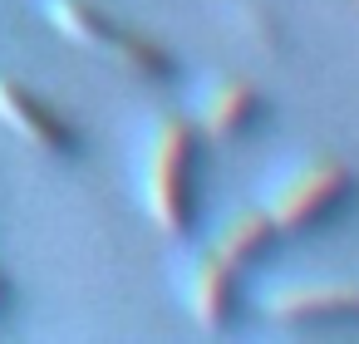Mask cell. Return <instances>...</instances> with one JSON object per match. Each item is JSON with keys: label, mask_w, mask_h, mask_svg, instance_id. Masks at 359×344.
Wrapping results in <instances>:
<instances>
[{"label": "cell", "mask_w": 359, "mask_h": 344, "mask_svg": "<svg viewBox=\"0 0 359 344\" xmlns=\"http://www.w3.org/2000/svg\"><path fill=\"white\" fill-rule=\"evenodd\" d=\"M236 25H241V40H251L256 50H266V55H276L285 40H280V20L266 11V6H241L236 11Z\"/></svg>", "instance_id": "9c48e42d"}, {"label": "cell", "mask_w": 359, "mask_h": 344, "mask_svg": "<svg viewBox=\"0 0 359 344\" xmlns=\"http://www.w3.org/2000/svg\"><path fill=\"white\" fill-rule=\"evenodd\" d=\"M6 295H11V285H6V275H0V310H6Z\"/></svg>", "instance_id": "30bf717a"}, {"label": "cell", "mask_w": 359, "mask_h": 344, "mask_svg": "<svg viewBox=\"0 0 359 344\" xmlns=\"http://www.w3.org/2000/svg\"><path fill=\"white\" fill-rule=\"evenodd\" d=\"M0 123H6L15 138H25L30 148L50 153V158H74L79 153V133L25 84L15 79H0Z\"/></svg>", "instance_id": "277c9868"}, {"label": "cell", "mask_w": 359, "mask_h": 344, "mask_svg": "<svg viewBox=\"0 0 359 344\" xmlns=\"http://www.w3.org/2000/svg\"><path fill=\"white\" fill-rule=\"evenodd\" d=\"M359 192V177L344 167V163H315L305 172H295L276 197H271V221L276 231H290V236H305V231H320L325 221H334Z\"/></svg>", "instance_id": "3957f363"}, {"label": "cell", "mask_w": 359, "mask_h": 344, "mask_svg": "<svg viewBox=\"0 0 359 344\" xmlns=\"http://www.w3.org/2000/svg\"><path fill=\"white\" fill-rule=\"evenodd\" d=\"M276 221H271V212H241L226 231H222V241H217V256L226 261V266H236V270H246L251 261H261V256H271V246H276Z\"/></svg>", "instance_id": "ba28073f"}, {"label": "cell", "mask_w": 359, "mask_h": 344, "mask_svg": "<svg viewBox=\"0 0 359 344\" xmlns=\"http://www.w3.org/2000/svg\"><path fill=\"white\" fill-rule=\"evenodd\" d=\"M197 172H202V133L182 118L158 123L143 163V207L163 236H192L197 226Z\"/></svg>", "instance_id": "6da1fadb"}, {"label": "cell", "mask_w": 359, "mask_h": 344, "mask_svg": "<svg viewBox=\"0 0 359 344\" xmlns=\"http://www.w3.org/2000/svg\"><path fill=\"white\" fill-rule=\"evenodd\" d=\"M271 319L315 329V324H359V285H290L271 295Z\"/></svg>", "instance_id": "5b68a950"}, {"label": "cell", "mask_w": 359, "mask_h": 344, "mask_svg": "<svg viewBox=\"0 0 359 344\" xmlns=\"http://www.w3.org/2000/svg\"><path fill=\"white\" fill-rule=\"evenodd\" d=\"M187 305H192V319L202 329H231L241 319V270L226 266L217 251L192 270V285H187Z\"/></svg>", "instance_id": "8992f818"}, {"label": "cell", "mask_w": 359, "mask_h": 344, "mask_svg": "<svg viewBox=\"0 0 359 344\" xmlns=\"http://www.w3.org/2000/svg\"><path fill=\"white\" fill-rule=\"evenodd\" d=\"M261 109H266L261 89H251V84H241V79H217V84L202 94L197 133L222 138V143H226V138H241V133H251V128H256Z\"/></svg>", "instance_id": "52a82bcc"}, {"label": "cell", "mask_w": 359, "mask_h": 344, "mask_svg": "<svg viewBox=\"0 0 359 344\" xmlns=\"http://www.w3.org/2000/svg\"><path fill=\"white\" fill-rule=\"evenodd\" d=\"M45 15H50V25H55L65 40L109 55V60L123 64L128 74L153 79V84H158V79H172V55H168L158 40L123 30L114 15H104L99 6H89V0H45Z\"/></svg>", "instance_id": "7a4b0ae2"}]
</instances>
